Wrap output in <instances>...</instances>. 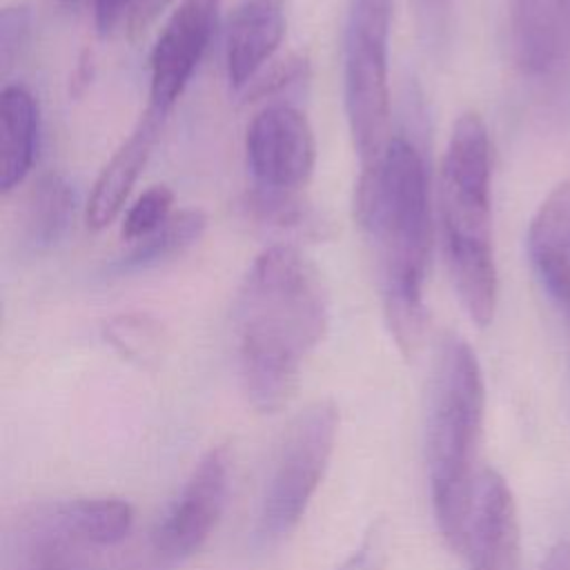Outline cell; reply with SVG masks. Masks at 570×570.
Segmentation results:
<instances>
[{
  "instance_id": "obj_12",
  "label": "cell",
  "mask_w": 570,
  "mask_h": 570,
  "mask_svg": "<svg viewBox=\"0 0 570 570\" xmlns=\"http://www.w3.org/2000/svg\"><path fill=\"white\" fill-rule=\"evenodd\" d=\"M463 552L468 554V570L521 568L517 501L505 479L494 470L479 474Z\"/></svg>"
},
{
  "instance_id": "obj_28",
  "label": "cell",
  "mask_w": 570,
  "mask_h": 570,
  "mask_svg": "<svg viewBox=\"0 0 570 570\" xmlns=\"http://www.w3.org/2000/svg\"><path fill=\"white\" fill-rule=\"evenodd\" d=\"M412 4H414V11H416L421 24L425 29L434 31V29L443 27L445 16L452 7V0H412Z\"/></svg>"
},
{
  "instance_id": "obj_10",
  "label": "cell",
  "mask_w": 570,
  "mask_h": 570,
  "mask_svg": "<svg viewBox=\"0 0 570 570\" xmlns=\"http://www.w3.org/2000/svg\"><path fill=\"white\" fill-rule=\"evenodd\" d=\"M109 550L82 543L60 523L53 503L22 512L4 541V570H140V563L105 561Z\"/></svg>"
},
{
  "instance_id": "obj_3",
  "label": "cell",
  "mask_w": 570,
  "mask_h": 570,
  "mask_svg": "<svg viewBox=\"0 0 570 570\" xmlns=\"http://www.w3.org/2000/svg\"><path fill=\"white\" fill-rule=\"evenodd\" d=\"M485 383L468 341L445 334L439 341L425 428V463L436 530L450 550L463 552L479 483L476 454L483 432Z\"/></svg>"
},
{
  "instance_id": "obj_25",
  "label": "cell",
  "mask_w": 570,
  "mask_h": 570,
  "mask_svg": "<svg viewBox=\"0 0 570 570\" xmlns=\"http://www.w3.org/2000/svg\"><path fill=\"white\" fill-rule=\"evenodd\" d=\"M387 563V528L383 521L370 525L358 548L338 566V570H385Z\"/></svg>"
},
{
  "instance_id": "obj_6",
  "label": "cell",
  "mask_w": 570,
  "mask_h": 570,
  "mask_svg": "<svg viewBox=\"0 0 570 570\" xmlns=\"http://www.w3.org/2000/svg\"><path fill=\"white\" fill-rule=\"evenodd\" d=\"M336 434L338 410L330 401L307 405L287 425L261 499L258 534L265 541H278L301 523L330 468Z\"/></svg>"
},
{
  "instance_id": "obj_16",
  "label": "cell",
  "mask_w": 570,
  "mask_h": 570,
  "mask_svg": "<svg viewBox=\"0 0 570 570\" xmlns=\"http://www.w3.org/2000/svg\"><path fill=\"white\" fill-rule=\"evenodd\" d=\"M40 140V107L24 85L0 94V189L9 194L31 171Z\"/></svg>"
},
{
  "instance_id": "obj_29",
  "label": "cell",
  "mask_w": 570,
  "mask_h": 570,
  "mask_svg": "<svg viewBox=\"0 0 570 570\" xmlns=\"http://www.w3.org/2000/svg\"><path fill=\"white\" fill-rule=\"evenodd\" d=\"M543 570H570V543L561 541L557 543L543 563Z\"/></svg>"
},
{
  "instance_id": "obj_26",
  "label": "cell",
  "mask_w": 570,
  "mask_h": 570,
  "mask_svg": "<svg viewBox=\"0 0 570 570\" xmlns=\"http://www.w3.org/2000/svg\"><path fill=\"white\" fill-rule=\"evenodd\" d=\"M131 4H134V0H91L98 33L100 36L109 33L120 22L125 11L131 9Z\"/></svg>"
},
{
  "instance_id": "obj_2",
  "label": "cell",
  "mask_w": 570,
  "mask_h": 570,
  "mask_svg": "<svg viewBox=\"0 0 570 570\" xmlns=\"http://www.w3.org/2000/svg\"><path fill=\"white\" fill-rule=\"evenodd\" d=\"M354 218L374 261L387 330L405 358L419 352L425 332V281L432 249L430 174L421 149L392 136L361 167Z\"/></svg>"
},
{
  "instance_id": "obj_1",
  "label": "cell",
  "mask_w": 570,
  "mask_h": 570,
  "mask_svg": "<svg viewBox=\"0 0 570 570\" xmlns=\"http://www.w3.org/2000/svg\"><path fill=\"white\" fill-rule=\"evenodd\" d=\"M327 325L330 301L316 265L292 243L263 249L232 307L236 372L256 412L274 414L289 403Z\"/></svg>"
},
{
  "instance_id": "obj_14",
  "label": "cell",
  "mask_w": 570,
  "mask_h": 570,
  "mask_svg": "<svg viewBox=\"0 0 570 570\" xmlns=\"http://www.w3.org/2000/svg\"><path fill=\"white\" fill-rule=\"evenodd\" d=\"M287 29L285 0H240L225 27V73L245 91L274 58Z\"/></svg>"
},
{
  "instance_id": "obj_11",
  "label": "cell",
  "mask_w": 570,
  "mask_h": 570,
  "mask_svg": "<svg viewBox=\"0 0 570 570\" xmlns=\"http://www.w3.org/2000/svg\"><path fill=\"white\" fill-rule=\"evenodd\" d=\"M525 247L532 272L563 323L570 381V180L557 183L539 203L528 225Z\"/></svg>"
},
{
  "instance_id": "obj_20",
  "label": "cell",
  "mask_w": 570,
  "mask_h": 570,
  "mask_svg": "<svg viewBox=\"0 0 570 570\" xmlns=\"http://www.w3.org/2000/svg\"><path fill=\"white\" fill-rule=\"evenodd\" d=\"M205 227L207 216L203 209H180L178 214H171V218L156 232L131 243L125 254L111 261L109 269L114 274H131L171 261L198 243L205 234Z\"/></svg>"
},
{
  "instance_id": "obj_23",
  "label": "cell",
  "mask_w": 570,
  "mask_h": 570,
  "mask_svg": "<svg viewBox=\"0 0 570 570\" xmlns=\"http://www.w3.org/2000/svg\"><path fill=\"white\" fill-rule=\"evenodd\" d=\"M33 13L24 4H9L0 11V69L7 73L24 53L31 40Z\"/></svg>"
},
{
  "instance_id": "obj_5",
  "label": "cell",
  "mask_w": 570,
  "mask_h": 570,
  "mask_svg": "<svg viewBox=\"0 0 570 570\" xmlns=\"http://www.w3.org/2000/svg\"><path fill=\"white\" fill-rule=\"evenodd\" d=\"M392 0H347L343 27V105L361 167L387 140L390 125V27Z\"/></svg>"
},
{
  "instance_id": "obj_30",
  "label": "cell",
  "mask_w": 570,
  "mask_h": 570,
  "mask_svg": "<svg viewBox=\"0 0 570 570\" xmlns=\"http://www.w3.org/2000/svg\"><path fill=\"white\" fill-rule=\"evenodd\" d=\"M67 2H71V0H67Z\"/></svg>"
},
{
  "instance_id": "obj_22",
  "label": "cell",
  "mask_w": 570,
  "mask_h": 570,
  "mask_svg": "<svg viewBox=\"0 0 570 570\" xmlns=\"http://www.w3.org/2000/svg\"><path fill=\"white\" fill-rule=\"evenodd\" d=\"M174 191L167 185H154L145 189L125 212L120 234L125 240L136 243L171 218Z\"/></svg>"
},
{
  "instance_id": "obj_21",
  "label": "cell",
  "mask_w": 570,
  "mask_h": 570,
  "mask_svg": "<svg viewBox=\"0 0 570 570\" xmlns=\"http://www.w3.org/2000/svg\"><path fill=\"white\" fill-rule=\"evenodd\" d=\"M105 341L138 367H151L160 358L163 332L145 314H120L105 323Z\"/></svg>"
},
{
  "instance_id": "obj_19",
  "label": "cell",
  "mask_w": 570,
  "mask_h": 570,
  "mask_svg": "<svg viewBox=\"0 0 570 570\" xmlns=\"http://www.w3.org/2000/svg\"><path fill=\"white\" fill-rule=\"evenodd\" d=\"M62 525L82 543L114 550L134 528V508L118 497H87L53 501Z\"/></svg>"
},
{
  "instance_id": "obj_9",
  "label": "cell",
  "mask_w": 570,
  "mask_h": 570,
  "mask_svg": "<svg viewBox=\"0 0 570 570\" xmlns=\"http://www.w3.org/2000/svg\"><path fill=\"white\" fill-rule=\"evenodd\" d=\"M223 0H180L160 29L149 53L147 107L169 114L183 96L220 20Z\"/></svg>"
},
{
  "instance_id": "obj_15",
  "label": "cell",
  "mask_w": 570,
  "mask_h": 570,
  "mask_svg": "<svg viewBox=\"0 0 570 570\" xmlns=\"http://www.w3.org/2000/svg\"><path fill=\"white\" fill-rule=\"evenodd\" d=\"M165 114L147 107L134 131L120 142V147L100 169L85 205V220L89 229H105L122 212L127 196L131 194L158 142Z\"/></svg>"
},
{
  "instance_id": "obj_8",
  "label": "cell",
  "mask_w": 570,
  "mask_h": 570,
  "mask_svg": "<svg viewBox=\"0 0 570 570\" xmlns=\"http://www.w3.org/2000/svg\"><path fill=\"white\" fill-rule=\"evenodd\" d=\"M245 156L254 185L301 189L316 163V140L307 116L287 102L265 105L247 125Z\"/></svg>"
},
{
  "instance_id": "obj_18",
  "label": "cell",
  "mask_w": 570,
  "mask_h": 570,
  "mask_svg": "<svg viewBox=\"0 0 570 570\" xmlns=\"http://www.w3.org/2000/svg\"><path fill=\"white\" fill-rule=\"evenodd\" d=\"M240 207L256 225L305 240H325L334 236L332 218L307 200L301 189H267L252 185Z\"/></svg>"
},
{
  "instance_id": "obj_13",
  "label": "cell",
  "mask_w": 570,
  "mask_h": 570,
  "mask_svg": "<svg viewBox=\"0 0 570 570\" xmlns=\"http://www.w3.org/2000/svg\"><path fill=\"white\" fill-rule=\"evenodd\" d=\"M514 65L550 76L570 58V0H505Z\"/></svg>"
},
{
  "instance_id": "obj_24",
  "label": "cell",
  "mask_w": 570,
  "mask_h": 570,
  "mask_svg": "<svg viewBox=\"0 0 570 570\" xmlns=\"http://www.w3.org/2000/svg\"><path fill=\"white\" fill-rule=\"evenodd\" d=\"M309 73V62L305 56H287L278 65L261 71L254 82L245 89V100H267L278 96L281 91L292 89L294 85L303 82Z\"/></svg>"
},
{
  "instance_id": "obj_27",
  "label": "cell",
  "mask_w": 570,
  "mask_h": 570,
  "mask_svg": "<svg viewBox=\"0 0 570 570\" xmlns=\"http://www.w3.org/2000/svg\"><path fill=\"white\" fill-rule=\"evenodd\" d=\"M171 0H134L129 9V29L134 36L142 33Z\"/></svg>"
},
{
  "instance_id": "obj_7",
  "label": "cell",
  "mask_w": 570,
  "mask_h": 570,
  "mask_svg": "<svg viewBox=\"0 0 570 570\" xmlns=\"http://www.w3.org/2000/svg\"><path fill=\"white\" fill-rule=\"evenodd\" d=\"M229 479V450L225 445L209 448L198 459L176 501L151 534V548L158 561H185L203 548L225 510Z\"/></svg>"
},
{
  "instance_id": "obj_4",
  "label": "cell",
  "mask_w": 570,
  "mask_h": 570,
  "mask_svg": "<svg viewBox=\"0 0 570 570\" xmlns=\"http://www.w3.org/2000/svg\"><path fill=\"white\" fill-rule=\"evenodd\" d=\"M439 223L454 292L470 321L492 323L499 274L492 232V147L483 118L461 114L448 136L439 174Z\"/></svg>"
},
{
  "instance_id": "obj_17",
  "label": "cell",
  "mask_w": 570,
  "mask_h": 570,
  "mask_svg": "<svg viewBox=\"0 0 570 570\" xmlns=\"http://www.w3.org/2000/svg\"><path fill=\"white\" fill-rule=\"evenodd\" d=\"M78 212V191L60 171L42 174L27 198L22 216V243L29 252L56 247L73 225Z\"/></svg>"
}]
</instances>
